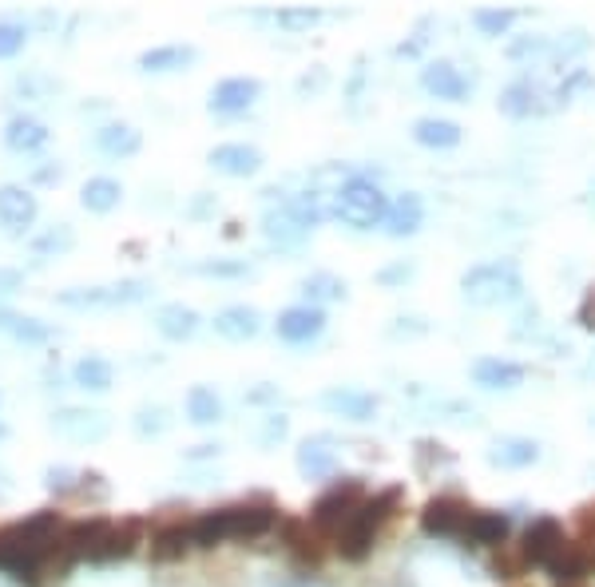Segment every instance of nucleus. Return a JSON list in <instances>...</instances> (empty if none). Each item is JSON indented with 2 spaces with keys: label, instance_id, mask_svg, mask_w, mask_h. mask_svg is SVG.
Listing matches in <instances>:
<instances>
[{
  "label": "nucleus",
  "instance_id": "nucleus-1",
  "mask_svg": "<svg viewBox=\"0 0 595 587\" xmlns=\"http://www.w3.org/2000/svg\"><path fill=\"white\" fill-rule=\"evenodd\" d=\"M60 532H64V520L52 508H40L33 516L0 528V572H9L16 584L36 587L45 576L48 556L56 548Z\"/></svg>",
  "mask_w": 595,
  "mask_h": 587
},
{
  "label": "nucleus",
  "instance_id": "nucleus-2",
  "mask_svg": "<svg viewBox=\"0 0 595 587\" xmlns=\"http://www.w3.org/2000/svg\"><path fill=\"white\" fill-rule=\"evenodd\" d=\"M275 524L278 508L270 505H227L191 520V540H195V548H218L227 540H258L266 532H275Z\"/></svg>",
  "mask_w": 595,
  "mask_h": 587
},
{
  "label": "nucleus",
  "instance_id": "nucleus-3",
  "mask_svg": "<svg viewBox=\"0 0 595 587\" xmlns=\"http://www.w3.org/2000/svg\"><path fill=\"white\" fill-rule=\"evenodd\" d=\"M397 505H401V488H385V493L378 496H366V505L357 508V516L333 536V552L342 556V560H350V564H362V560L374 552L381 528L397 516Z\"/></svg>",
  "mask_w": 595,
  "mask_h": 587
},
{
  "label": "nucleus",
  "instance_id": "nucleus-4",
  "mask_svg": "<svg viewBox=\"0 0 595 587\" xmlns=\"http://www.w3.org/2000/svg\"><path fill=\"white\" fill-rule=\"evenodd\" d=\"M321 222V203L314 191H302L294 199H282L278 207L266 210L263 219V231L266 239L275 242L278 251H298L302 242L309 239V231Z\"/></svg>",
  "mask_w": 595,
  "mask_h": 587
},
{
  "label": "nucleus",
  "instance_id": "nucleus-5",
  "mask_svg": "<svg viewBox=\"0 0 595 587\" xmlns=\"http://www.w3.org/2000/svg\"><path fill=\"white\" fill-rule=\"evenodd\" d=\"M333 215L354 227V231H374L378 222H385L390 215V199L374 179H362V175H350L338 191H333Z\"/></svg>",
  "mask_w": 595,
  "mask_h": 587
},
{
  "label": "nucleus",
  "instance_id": "nucleus-6",
  "mask_svg": "<svg viewBox=\"0 0 595 587\" xmlns=\"http://www.w3.org/2000/svg\"><path fill=\"white\" fill-rule=\"evenodd\" d=\"M366 496L369 493H366V484H362V476H342V481L330 484V488L314 500V508H309V524L333 544V536L357 516V508L366 505Z\"/></svg>",
  "mask_w": 595,
  "mask_h": 587
},
{
  "label": "nucleus",
  "instance_id": "nucleus-7",
  "mask_svg": "<svg viewBox=\"0 0 595 587\" xmlns=\"http://www.w3.org/2000/svg\"><path fill=\"white\" fill-rule=\"evenodd\" d=\"M148 298H151L148 278H119V282H107V286L60 290L56 306H64V310H115V306H139V302Z\"/></svg>",
  "mask_w": 595,
  "mask_h": 587
},
{
  "label": "nucleus",
  "instance_id": "nucleus-8",
  "mask_svg": "<svg viewBox=\"0 0 595 587\" xmlns=\"http://www.w3.org/2000/svg\"><path fill=\"white\" fill-rule=\"evenodd\" d=\"M460 290L472 306H501V302H516L524 294V278L516 263H484L460 278Z\"/></svg>",
  "mask_w": 595,
  "mask_h": 587
},
{
  "label": "nucleus",
  "instance_id": "nucleus-9",
  "mask_svg": "<svg viewBox=\"0 0 595 587\" xmlns=\"http://www.w3.org/2000/svg\"><path fill=\"white\" fill-rule=\"evenodd\" d=\"M472 516H477V508L457 493H445V496H433L421 512V524L429 536H448V540H465V532H469Z\"/></svg>",
  "mask_w": 595,
  "mask_h": 587
},
{
  "label": "nucleus",
  "instance_id": "nucleus-10",
  "mask_svg": "<svg viewBox=\"0 0 595 587\" xmlns=\"http://www.w3.org/2000/svg\"><path fill=\"white\" fill-rule=\"evenodd\" d=\"M52 433L76 445H100L112 433V417L103 409H88V405H64L52 413Z\"/></svg>",
  "mask_w": 595,
  "mask_h": 587
},
{
  "label": "nucleus",
  "instance_id": "nucleus-11",
  "mask_svg": "<svg viewBox=\"0 0 595 587\" xmlns=\"http://www.w3.org/2000/svg\"><path fill=\"white\" fill-rule=\"evenodd\" d=\"M258 100H263V84L254 80V76H230V80L211 88L206 107H211L215 116H246Z\"/></svg>",
  "mask_w": 595,
  "mask_h": 587
},
{
  "label": "nucleus",
  "instance_id": "nucleus-12",
  "mask_svg": "<svg viewBox=\"0 0 595 587\" xmlns=\"http://www.w3.org/2000/svg\"><path fill=\"white\" fill-rule=\"evenodd\" d=\"M275 330L287 346H309L326 330V310H318V306H290V310L278 314Z\"/></svg>",
  "mask_w": 595,
  "mask_h": 587
},
{
  "label": "nucleus",
  "instance_id": "nucleus-13",
  "mask_svg": "<svg viewBox=\"0 0 595 587\" xmlns=\"http://www.w3.org/2000/svg\"><path fill=\"white\" fill-rule=\"evenodd\" d=\"M40 215V203L28 187L21 183H4L0 187V227L9 234H24Z\"/></svg>",
  "mask_w": 595,
  "mask_h": 587
},
{
  "label": "nucleus",
  "instance_id": "nucleus-14",
  "mask_svg": "<svg viewBox=\"0 0 595 587\" xmlns=\"http://www.w3.org/2000/svg\"><path fill=\"white\" fill-rule=\"evenodd\" d=\"M568 540L564 536V524L560 520H552V516H540V520H532L524 528V540H520V552L528 556V564H548L552 556L560 552V544Z\"/></svg>",
  "mask_w": 595,
  "mask_h": 587
},
{
  "label": "nucleus",
  "instance_id": "nucleus-15",
  "mask_svg": "<svg viewBox=\"0 0 595 587\" xmlns=\"http://www.w3.org/2000/svg\"><path fill=\"white\" fill-rule=\"evenodd\" d=\"M206 163L227 179H246V175L263 171V151L251 148V143H218V148H211Z\"/></svg>",
  "mask_w": 595,
  "mask_h": 587
},
{
  "label": "nucleus",
  "instance_id": "nucleus-16",
  "mask_svg": "<svg viewBox=\"0 0 595 587\" xmlns=\"http://www.w3.org/2000/svg\"><path fill=\"white\" fill-rule=\"evenodd\" d=\"M282 536H287V552L294 556L302 567H318L326 560V536H321L309 520H287L282 524Z\"/></svg>",
  "mask_w": 595,
  "mask_h": 587
},
{
  "label": "nucleus",
  "instance_id": "nucleus-17",
  "mask_svg": "<svg viewBox=\"0 0 595 587\" xmlns=\"http://www.w3.org/2000/svg\"><path fill=\"white\" fill-rule=\"evenodd\" d=\"M421 88L433 95V100H448V104H460V100L469 95V80H465L457 64H448V60H433V64H425L421 68Z\"/></svg>",
  "mask_w": 595,
  "mask_h": 587
},
{
  "label": "nucleus",
  "instance_id": "nucleus-18",
  "mask_svg": "<svg viewBox=\"0 0 595 587\" xmlns=\"http://www.w3.org/2000/svg\"><path fill=\"white\" fill-rule=\"evenodd\" d=\"M191 548H195V540H191V520H172V524H160V528L151 532V560H155V564H175V560H183Z\"/></svg>",
  "mask_w": 595,
  "mask_h": 587
},
{
  "label": "nucleus",
  "instance_id": "nucleus-19",
  "mask_svg": "<svg viewBox=\"0 0 595 587\" xmlns=\"http://www.w3.org/2000/svg\"><path fill=\"white\" fill-rule=\"evenodd\" d=\"M48 139H52V131H48L45 119H36V116H12L9 124H4V148L16 151V155H36V151H45Z\"/></svg>",
  "mask_w": 595,
  "mask_h": 587
},
{
  "label": "nucleus",
  "instance_id": "nucleus-20",
  "mask_svg": "<svg viewBox=\"0 0 595 587\" xmlns=\"http://www.w3.org/2000/svg\"><path fill=\"white\" fill-rule=\"evenodd\" d=\"M195 60H199V48L191 44H160V48H148V52L139 56V72H148V76H172V72H187Z\"/></svg>",
  "mask_w": 595,
  "mask_h": 587
},
{
  "label": "nucleus",
  "instance_id": "nucleus-21",
  "mask_svg": "<svg viewBox=\"0 0 595 587\" xmlns=\"http://www.w3.org/2000/svg\"><path fill=\"white\" fill-rule=\"evenodd\" d=\"M92 143L100 155H107V159H131V155L143 148V131L131 124H103V127H96Z\"/></svg>",
  "mask_w": 595,
  "mask_h": 587
},
{
  "label": "nucleus",
  "instance_id": "nucleus-22",
  "mask_svg": "<svg viewBox=\"0 0 595 587\" xmlns=\"http://www.w3.org/2000/svg\"><path fill=\"white\" fill-rule=\"evenodd\" d=\"M139 520H124V524H107V532L100 536L92 552V564H112V560H127L139 544Z\"/></svg>",
  "mask_w": 595,
  "mask_h": 587
},
{
  "label": "nucleus",
  "instance_id": "nucleus-23",
  "mask_svg": "<svg viewBox=\"0 0 595 587\" xmlns=\"http://www.w3.org/2000/svg\"><path fill=\"white\" fill-rule=\"evenodd\" d=\"M321 409L333 417H345V421H369L378 413V397L366 390H330L321 393Z\"/></svg>",
  "mask_w": 595,
  "mask_h": 587
},
{
  "label": "nucleus",
  "instance_id": "nucleus-24",
  "mask_svg": "<svg viewBox=\"0 0 595 587\" xmlns=\"http://www.w3.org/2000/svg\"><path fill=\"white\" fill-rule=\"evenodd\" d=\"M472 381H477L481 390L512 393V390H520V385H524V366L504 361V357H481V361L472 366Z\"/></svg>",
  "mask_w": 595,
  "mask_h": 587
},
{
  "label": "nucleus",
  "instance_id": "nucleus-25",
  "mask_svg": "<svg viewBox=\"0 0 595 587\" xmlns=\"http://www.w3.org/2000/svg\"><path fill=\"white\" fill-rule=\"evenodd\" d=\"M199 326H203V318L191 306H183V302H167V306L155 310V330L167 342H191L199 334Z\"/></svg>",
  "mask_w": 595,
  "mask_h": 587
},
{
  "label": "nucleus",
  "instance_id": "nucleus-26",
  "mask_svg": "<svg viewBox=\"0 0 595 587\" xmlns=\"http://www.w3.org/2000/svg\"><path fill=\"white\" fill-rule=\"evenodd\" d=\"M215 334L227 337V342H251V337L263 334V314L254 306H227V310L215 314Z\"/></svg>",
  "mask_w": 595,
  "mask_h": 587
},
{
  "label": "nucleus",
  "instance_id": "nucleus-27",
  "mask_svg": "<svg viewBox=\"0 0 595 587\" xmlns=\"http://www.w3.org/2000/svg\"><path fill=\"white\" fill-rule=\"evenodd\" d=\"M548 576L556 579V584H572V579H587V572H592V552H587L584 544L575 540H564L560 552L552 556L548 564Z\"/></svg>",
  "mask_w": 595,
  "mask_h": 587
},
{
  "label": "nucleus",
  "instance_id": "nucleus-28",
  "mask_svg": "<svg viewBox=\"0 0 595 587\" xmlns=\"http://www.w3.org/2000/svg\"><path fill=\"white\" fill-rule=\"evenodd\" d=\"M119 203H124V183L112 175H92L80 191V207L92 210V215H112Z\"/></svg>",
  "mask_w": 595,
  "mask_h": 587
},
{
  "label": "nucleus",
  "instance_id": "nucleus-29",
  "mask_svg": "<svg viewBox=\"0 0 595 587\" xmlns=\"http://www.w3.org/2000/svg\"><path fill=\"white\" fill-rule=\"evenodd\" d=\"M489 461L496 469H528L540 461V445L532 437H496L489 449Z\"/></svg>",
  "mask_w": 595,
  "mask_h": 587
},
{
  "label": "nucleus",
  "instance_id": "nucleus-30",
  "mask_svg": "<svg viewBox=\"0 0 595 587\" xmlns=\"http://www.w3.org/2000/svg\"><path fill=\"white\" fill-rule=\"evenodd\" d=\"M298 469H302V476H309V481L333 476V472H338V449H330V437L302 441V449H298Z\"/></svg>",
  "mask_w": 595,
  "mask_h": 587
},
{
  "label": "nucleus",
  "instance_id": "nucleus-31",
  "mask_svg": "<svg viewBox=\"0 0 595 587\" xmlns=\"http://www.w3.org/2000/svg\"><path fill=\"white\" fill-rule=\"evenodd\" d=\"M72 385L84 393H107L115 385V366L107 361V357H80L76 366H72Z\"/></svg>",
  "mask_w": 595,
  "mask_h": 587
},
{
  "label": "nucleus",
  "instance_id": "nucleus-32",
  "mask_svg": "<svg viewBox=\"0 0 595 587\" xmlns=\"http://www.w3.org/2000/svg\"><path fill=\"white\" fill-rule=\"evenodd\" d=\"M0 334H9L12 342H21V346H45L52 330H48L40 318H28V314H16L9 306H0Z\"/></svg>",
  "mask_w": 595,
  "mask_h": 587
},
{
  "label": "nucleus",
  "instance_id": "nucleus-33",
  "mask_svg": "<svg viewBox=\"0 0 595 587\" xmlns=\"http://www.w3.org/2000/svg\"><path fill=\"white\" fill-rule=\"evenodd\" d=\"M425 222V203L421 195H401L397 203H390V215H385V231L393 239H409V234L421 231Z\"/></svg>",
  "mask_w": 595,
  "mask_h": 587
},
{
  "label": "nucleus",
  "instance_id": "nucleus-34",
  "mask_svg": "<svg viewBox=\"0 0 595 587\" xmlns=\"http://www.w3.org/2000/svg\"><path fill=\"white\" fill-rule=\"evenodd\" d=\"M508 528H512V520L504 516V512H481V508H477V516H472L469 532H465V544L496 548V544L508 540Z\"/></svg>",
  "mask_w": 595,
  "mask_h": 587
},
{
  "label": "nucleus",
  "instance_id": "nucleus-35",
  "mask_svg": "<svg viewBox=\"0 0 595 587\" xmlns=\"http://www.w3.org/2000/svg\"><path fill=\"white\" fill-rule=\"evenodd\" d=\"M413 139L421 143V148H433V151H448L460 143V124L453 119H436V116H425L413 124Z\"/></svg>",
  "mask_w": 595,
  "mask_h": 587
},
{
  "label": "nucleus",
  "instance_id": "nucleus-36",
  "mask_svg": "<svg viewBox=\"0 0 595 587\" xmlns=\"http://www.w3.org/2000/svg\"><path fill=\"white\" fill-rule=\"evenodd\" d=\"M187 417H191V425L199 429H211L223 421V397H218L211 385H195V390L187 393Z\"/></svg>",
  "mask_w": 595,
  "mask_h": 587
},
{
  "label": "nucleus",
  "instance_id": "nucleus-37",
  "mask_svg": "<svg viewBox=\"0 0 595 587\" xmlns=\"http://www.w3.org/2000/svg\"><path fill=\"white\" fill-rule=\"evenodd\" d=\"M501 112H504V116H512V119L540 116V112H544L540 88H536V84H512V88H504V95H501Z\"/></svg>",
  "mask_w": 595,
  "mask_h": 587
},
{
  "label": "nucleus",
  "instance_id": "nucleus-38",
  "mask_svg": "<svg viewBox=\"0 0 595 587\" xmlns=\"http://www.w3.org/2000/svg\"><path fill=\"white\" fill-rule=\"evenodd\" d=\"M302 294H306V306H326V302H342L345 298V282L330 270H314V275L302 278Z\"/></svg>",
  "mask_w": 595,
  "mask_h": 587
},
{
  "label": "nucleus",
  "instance_id": "nucleus-39",
  "mask_svg": "<svg viewBox=\"0 0 595 587\" xmlns=\"http://www.w3.org/2000/svg\"><path fill=\"white\" fill-rule=\"evenodd\" d=\"M72 246H76V231H72L68 222H56V227H48L45 234H36L33 239L36 258H56V254H68Z\"/></svg>",
  "mask_w": 595,
  "mask_h": 587
},
{
  "label": "nucleus",
  "instance_id": "nucleus-40",
  "mask_svg": "<svg viewBox=\"0 0 595 587\" xmlns=\"http://www.w3.org/2000/svg\"><path fill=\"white\" fill-rule=\"evenodd\" d=\"M191 275L203 278H251L254 266L246 258H203V263L191 266Z\"/></svg>",
  "mask_w": 595,
  "mask_h": 587
},
{
  "label": "nucleus",
  "instance_id": "nucleus-41",
  "mask_svg": "<svg viewBox=\"0 0 595 587\" xmlns=\"http://www.w3.org/2000/svg\"><path fill=\"white\" fill-rule=\"evenodd\" d=\"M172 429V413L163 405H143L136 413V433L139 437H163Z\"/></svg>",
  "mask_w": 595,
  "mask_h": 587
},
{
  "label": "nucleus",
  "instance_id": "nucleus-42",
  "mask_svg": "<svg viewBox=\"0 0 595 587\" xmlns=\"http://www.w3.org/2000/svg\"><path fill=\"white\" fill-rule=\"evenodd\" d=\"M493 572L496 579H520V572H528V556L520 552V544H501V552L493 560Z\"/></svg>",
  "mask_w": 595,
  "mask_h": 587
},
{
  "label": "nucleus",
  "instance_id": "nucleus-43",
  "mask_svg": "<svg viewBox=\"0 0 595 587\" xmlns=\"http://www.w3.org/2000/svg\"><path fill=\"white\" fill-rule=\"evenodd\" d=\"M48 488L56 496H80V484H84V469H68V464H56V469L45 472Z\"/></svg>",
  "mask_w": 595,
  "mask_h": 587
},
{
  "label": "nucleus",
  "instance_id": "nucleus-44",
  "mask_svg": "<svg viewBox=\"0 0 595 587\" xmlns=\"http://www.w3.org/2000/svg\"><path fill=\"white\" fill-rule=\"evenodd\" d=\"M28 44V24L21 21H0V60L21 56Z\"/></svg>",
  "mask_w": 595,
  "mask_h": 587
},
{
  "label": "nucleus",
  "instance_id": "nucleus-45",
  "mask_svg": "<svg viewBox=\"0 0 595 587\" xmlns=\"http://www.w3.org/2000/svg\"><path fill=\"white\" fill-rule=\"evenodd\" d=\"M472 21H477V28H481L484 36H504L516 24V12L512 9H481Z\"/></svg>",
  "mask_w": 595,
  "mask_h": 587
},
{
  "label": "nucleus",
  "instance_id": "nucleus-46",
  "mask_svg": "<svg viewBox=\"0 0 595 587\" xmlns=\"http://www.w3.org/2000/svg\"><path fill=\"white\" fill-rule=\"evenodd\" d=\"M592 88H595L592 72H587V68H572L568 76H564L560 88H556V100H560V104H568V100H575L580 92H592Z\"/></svg>",
  "mask_w": 595,
  "mask_h": 587
},
{
  "label": "nucleus",
  "instance_id": "nucleus-47",
  "mask_svg": "<svg viewBox=\"0 0 595 587\" xmlns=\"http://www.w3.org/2000/svg\"><path fill=\"white\" fill-rule=\"evenodd\" d=\"M275 21H278V28H287V33H309V28L321 21V12L318 9H282Z\"/></svg>",
  "mask_w": 595,
  "mask_h": 587
},
{
  "label": "nucleus",
  "instance_id": "nucleus-48",
  "mask_svg": "<svg viewBox=\"0 0 595 587\" xmlns=\"http://www.w3.org/2000/svg\"><path fill=\"white\" fill-rule=\"evenodd\" d=\"M290 433V421L282 413H266L263 417V429H258V445L263 449H270V445H278V441Z\"/></svg>",
  "mask_w": 595,
  "mask_h": 587
},
{
  "label": "nucleus",
  "instance_id": "nucleus-49",
  "mask_svg": "<svg viewBox=\"0 0 595 587\" xmlns=\"http://www.w3.org/2000/svg\"><path fill=\"white\" fill-rule=\"evenodd\" d=\"M544 52H552V40H544V36H528V40H516V44L508 48V56L512 60L544 56Z\"/></svg>",
  "mask_w": 595,
  "mask_h": 587
},
{
  "label": "nucleus",
  "instance_id": "nucleus-50",
  "mask_svg": "<svg viewBox=\"0 0 595 587\" xmlns=\"http://www.w3.org/2000/svg\"><path fill=\"white\" fill-rule=\"evenodd\" d=\"M587 44H592V40H587L584 33H568V40H556V44H552V56L556 60L580 56V52H587Z\"/></svg>",
  "mask_w": 595,
  "mask_h": 587
},
{
  "label": "nucleus",
  "instance_id": "nucleus-51",
  "mask_svg": "<svg viewBox=\"0 0 595 587\" xmlns=\"http://www.w3.org/2000/svg\"><path fill=\"white\" fill-rule=\"evenodd\" d=\"M16 290H24V275L16 266H0V298H12Z\"/></svg>",
  "mask_w": 595,
  "mask_h": 587
},
{
  "label": "nucleus",
  "instance_id": "nucleus-52",
  "mask_svg": "<svg viewBox=\"0 0 595 587\" xmlns=\"http://www.w3.org/2000/svg\"><path fill=\"white\" fill-rule=\"evenodd\" d=\"M575 532H580V540L584 544H595V505L580 508V516H575Z\"/></svg>",
  "mask_w": 595,
  "mask_h": 587
},
{
  "label": "nucleus",
  "instance_id": "nucleus-53",
  "mask_svg": "<svg viewBox=\"0 0 595 587\" xmlns=\"http://www.w3.org/2000/svg\"><path fill=\"white\" fill-rule=\"evenodd\" d=\"M580 326H584V330H592V334H595V286L587 290L584 302H580Z\"/></svg>",
  "mask_w": 595,
  "mask_h": 587
},
{
  "label": "nucleus",
  "instance_id": "nucleus-54",
  "mask_svg": "<svg viewBox=\"0 0 595 587\" xmlns=\"http://www.w3.org/2000/svg\"><path fill=\"white\" fill-rule=\"evenodd\" d=\"M218 449L223 445H195V449L187 452V461H211V457H218Z\"/></svg>",
  "mask_w": 595,
  "mask_h": 587
},
{
  "label": "nucleus",
  "instance_id": "nucleus-55",
  "mask_svg": "<svg viewBox=\"0 0 595 587\" xmlns=\"http://www.w3.org/2000/svg\"><path fill=\"white\" fill-rule=\"evenodd\" d=\"M401 278H413V266H390V270H381V282H401Z\"/></svg>",
  "mask_w": 595,
  "mask_h": 587
},
{
  "label": "nucleus",
  "instance_id": "nucleus-56",
  "mask_svg": "<svg viewBox=\"0 0 595 587\" xmlns=\"http://www.w3.org/2000/svg\"><path fill=\"white\" fill-rule=\"evenodd\" d=\"M275 397H278V390H275V385H266V390H254V393H246V401H251V405H258V401H275Z\"/></svg>",
  "mask_w": 595,
  "mask_h": 587
},
{
  "label": "nucleus",
  "instance_id": "nucleus-57",
  "mask_svg": "<svg viewBox=\"0 0 595 587\" xmlns=\"http://www.w3.org/2000/svg\"><path fill=\"white\" fill-rule=\"evenodd\" d=\"M9 493H12V476H9L4 469H0V500H4Z\"/></svg>",
  "mask_w": 595,
  "mask_h": 587
},
{
  "label": "nucleus",
  "instance_id": "nucleus-58",
  "mask_svg": "<svg viewBox=\"0 0 595 587\" xmlns=\"http://www.w3.org/2000/svg\"><path fill=\"white\" fill-rule=\"evenodd\" d=\"M556 587H592L587 579H572V584H556Z\"/></svg>",
  "mask_w": 595,
  "mask_h": 587
},
{
  "label": "nucleus",
  "instance_id": "nucleus-59",
  "mask_svg": "<svg viewBox=\"0 0 595 587\" xmlns=\"http://www.w3.org/2000/svg\"><path fill=\"white\" fill-rule=\"evenodd\" d=\"M4 437H9V425H4V421H0V441H4Z\"/></svg>",
  "mask_w": 595,
  "mask_h": 587
},
{
  "label": "nucleus",
  "instance_id": "nucleus-60",
  "mask_svg": "<svg viewBox=\"0 0 595 587\" xmlns=\"http://www.w3.org/2000/svg\"><path fill=\"white\" fill-rule=\"evenodd\" d=\"M516 587H528V584H516Z\"/></svg>",
  "mask_w": 595,
  "mask_h": 587
},
{
  "label": "nucleus",
  "instance_id": "nucleus-61",
  "mask_svg": "<svg viewBox=\"0 0 595 587\" xmlns=\"http://www.w3.org/2000/svg\"><path fill=\"white\" fill-rule=\"evenodd\" d=\"M0 401H4V393H0Z\"/></svg>",
  "mask_w": 595,
  "mask_h": 587
}]
</instances>
